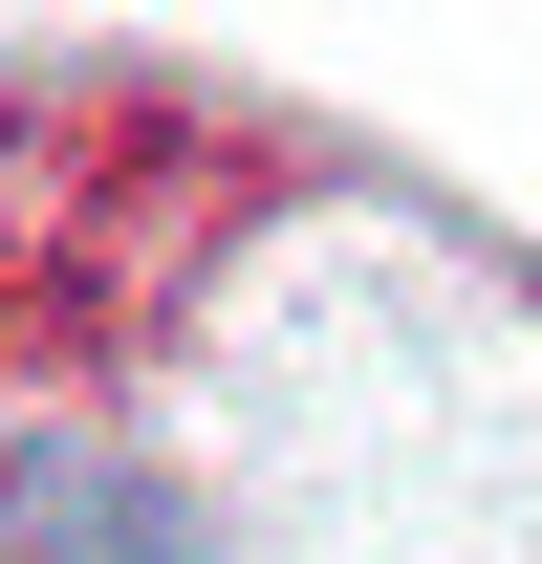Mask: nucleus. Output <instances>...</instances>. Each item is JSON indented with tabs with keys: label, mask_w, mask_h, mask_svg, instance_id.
Here are the masks:
<instances>
[{
	"label": "nucleus",
	"mask_w": 542,
	"mask_h": 564,
	"mask_svg": "<svg viewBox=\"0 0 542 564\" xmlns=\"http://www.w3.org/2000/svg\"><path fill=\"white\" fill-rule=\"evenodd\" d=\"M0 564H196V521H174L109 434H22V456H0Z\"/></svg>",
	"instance_id": "obj_1"
}]
</instances>
